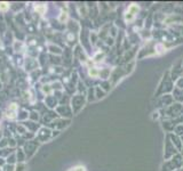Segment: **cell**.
I'll list each match as a JSON object with an SVG mask.
<instances>
[{
  "instance_id": "1",
  "label": "cell",
  "mask_w": 183,
  "mask_h": 171,
  "mask_svg": "<svg viewBox=\"0 0 183 171\" xmlns=\"http://www.w3.org/2000/svg\"><path fill=\"white\" fill-rule=\"evenodd\" d=\"M139 10H140L139 6L135 5V3H132V5L127 8V11H126V14H125V19H126V22L129 23V22L134 21L135 17H136V14L139 13Z\"/></svg>"
},
{
  "instance_id": "2",
  "label": "cell",
  "mask_w": 183,
  "mask_h": 171,
  "mask_svg": "<svg viewBox=\"0 0 183 171\" xmlns=\"http://www.w3.org/2000/svg\"><path fill=\"white\" fill-rule=\"evenodd\" d=\"M17 111H18L17 105L16 104H10L8 106V108H7V111H6V116L8 119H10V120H14V119H16L18 116Z\"/></svg>"
},
{
  "instance_id": "3",
  "label": "cell",
  "mask_w": 183,
  "mask_h": 171,
  "mask_svg": "<svg viewBox=\"0 0 183 171\" xmlns=\"http://www.w3.org/2000/svg\"><path fill=\"white\" fill-rule=\"evenodd\" d=\"M15 155H16L17 162H18V163H23V161H24V159H25V152H23V150L20 148V150H17V152L15 153Z\"/></svg>"
},
{
  "instance_id": "4",
  "label": "cell",
  "mask_w": 183,
  "mask_h": 171,
  "mask_svg": "<svg viewBox=\"0 0 183 171\" xmlns=\"http://www.w3.org/2000/svg\"><path fill=\"white\" fill-rule=\"evenodd\" d=\"M34 9L37 10L38 14L42 15V14H45V11H46V5H44V3H36V5H34Z\"/></svg>"
},
{
  "instance_id": "5",
  "label": "cell",
  "mask_w": 183,
  "mask_h": 171,
  "mask_svg": "<svg viewBox=\"0 0 183 171\" xmlns=\"http://www.w3.org/2000/svg\"><path fill=\"white\" fill-rule=\"evenodd\" d=\"M88 75L91 77V78H97L98 75H100V71L96 69V67H89L88 69Z\"/></svg>"
},
{
  "instance_id": "6",
  "label": "cell",
  "mask_w": 183,
  "mask_h": 171,
  "mask_svg": "<svg viewBox=\"0 0 183 171\" xmlns=\"http://www.w3.org/2000/svg\"><path fill=\"white\" fill-rule=\"evenodd\" d=\"M49 51L53 53V54H62V49L59 48L57 46H49Z\"/></svg>"
},
{
  "instance_id": "7",
  "label": "cell",
  "mask_w": 183,
  "mask_h": 171,
  "mask_svg": "<svg viewBox=\"0 0 183 171\" xmlns=\"http://www.w3.org/2000/svg\"><path fill=\"white\" fill-rule=\"evenodd\" d=\"M59 21H60L61 23H65V22L68 21V13H67V11H62V13L60 14Z\"/></svg>"
},
{
  "instance_id": "8",
  "label": "cell",
  "mask_w": 183,
  "mask_h": 171,
  "mask_svg": "<svg viewBox=\"0 0 183 171\" xmlns=\"http://www.w3.org/2000/svg\"><path fill=\"white\" fill-rule=\"evenodd\" d=\"M8 9H9V3L5 2V1H1L0 2V11H7Z\"/></svg>"
},
{
  "instance_id": "9",
  "label": "cell",
  "mask_w": 183,
  "mask_h": 171,
  "mask_svg": "<svg viewBox=\"0 0 183 171\" xmlns=\"http://www.w3.org/2000/svg\"><path fill=\"white\" fill-rule=\"evenodd\" d=\"M25 168H26V167H25V164H24V163H17L14 171H26Z\"/></svg>"
},
{
  "instance_id": "10",
  "label": "cell",
  "mask_w": 183,
  "mask_h": 171,
  "mask_svg": "<svg viewBox=\"0 0 183 171\" xmlns=\"http://www.w3.org/2000/svg\"><path fill=\"white\" fill-rule=\"evenodd\" d=\"M69 171H86V168L84 166H77L75 168H71Z\"/></svg>"
}]
</instances>
